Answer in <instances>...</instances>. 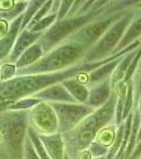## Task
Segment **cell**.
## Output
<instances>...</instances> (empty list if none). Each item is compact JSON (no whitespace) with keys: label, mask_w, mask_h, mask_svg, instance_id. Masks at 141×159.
Listing matches in <instances>:
<instances>
[{"label":"cell","mask_w":141,"mask_h":159,"mask_svg":"<svg viewBox=\"0 0 141 159\" xmlns=\"http://www.w3.org/2000/svg\"><path fill=\"white\" fill-rule=\"evenodd\" d=\"M136 52H137V49L132 51V52H130V53H127L126 55L123 56L121 61L119 63V65L117 66V68L115 69V71L112 72L111 76V88H115V86H116L118 83H120V82H122L123 80H124L125 74H126V72H127V69H129L133 58L135 57Z\"/></svg>","instance_id":"cell-18"},{"label":"cell","mask_w":141,"mask_h":159,"mask_svg":"<svg viewBox=\"0 0 141 159\" xmlns=\"http://www.w3.org/2000/svg\"><path fill=\"white\" fill-rule=\"evenodd\" d=\"M85 54V48L73 42L55 48L46 56L24 69H18V74L25 73H54L55 71L74 65Z\"/></svg>","instance_id":"cell-2"},{"label":"cell","mask_w":141,"mask_h":159,"mask_svg":"<svg viewBox=\"0 0 141 159\" xmlns=\"http://www.w3.org/2000/svg\"><path fill=\"white\" fill-rule=\"evenodd\" d=\"M55 19H57V15L52 13L51 15L46 16L43 19L38 21L36 25H33L29 31H31V32H33V33H43V31H45L49 25L54 24Z\"/></svg>","instance_id":"cell-25"},{"label":"cell","mask_w":141,"mask_h":159,"mask_svg":"<svg viewBox=\"0 0 141 159\" xmlns=\"http://www.w3.org/2000/svg\"><path fill=\"white\" fill-rule=\"evenodd\" d=\"M25 123L22 117H17L11 122L7 130V142L10 150L17 154L22 148L25 143Z\"/></svg>","instance_id":"cell-8"},{"label":"cell","mask_w":141,"mask_h":159,"mask_svg":"<svg viewBox=\"0 0 141 159\" xmlns=\"http://www.w3.org/2000/svg\"><path fill=\"white\" fill-rule=\"evenodd\" d=\"M28 137L30 138L31 142H32V144H33V148H34V150L38 155V157L40 159H51L50 156L48 155L45 147H43L39 136L34 132V129H32V127H30V129H28Z\"/></svg>","instance_id":"cell-21"},{"label":"cell","mask_w":141,"mask_h":159,"mask_svg":"<svg viewBox=\"0 0 141 159\" xmlns=\"http://www.w3.org/2000/svg\"><path fill=\"white\" fill-rule=\"evenodd\" d=\"M22 15H20L19 17H17V18L13 21L9 32H7L2 38H0V61L3 60L4 57H7L9 52L11 51V49L14 47L15 43H16L17 33H18V30L20 29V27H21Z\"/></svg>","instance_id":"cell-13"},{"label":"cell","mask_w":141,"mask_h":159,"mask_svg":"<svg viewBox=\"0 0 141 159\" xmlns=\"http://www.w3.org/2000/svg\"><path fill=\"white\" fill-rule=\"evenodd\" d=\"M64 159H69V157H68L67 154H65V155H64Z\"/></svg>","instance_id":"cell-34"},{"label":"cell","mask_w":141,"mask_h":159,"mask_svg":"<svg viewBox=\"0 0 141 159\" xmlns=\"http://www.w3.org/2000/svg\"><path fill=\"white\" fill-rule=\"evenodd\" d=\"M141 156V140L138 142L137 147L135 148L134 152H133V154L130 155V159H138Z\"/></svg>","instance_id":"cell-31"},{"label":"cell","mask_w":141,"mask_h":159,"mask_svg":"<svg viewBox=\"0 0 141 159\" xmlns=\"http://www.w3.org/2000/svg\"><path fill=\"white\" fill-rule=\"evenodd\" d=\"M134 15H135V11L127 12L123 15L121 18L118 19L104 33V35L96 43V46L89 52H87L86 55L87 61H100L101 58L107 56L109 53L114 52V50L116 49L117 46L119 45V43L121 42L123 35H124L127 27L130 25V21L134 18Z\"/></svg>","instance_id":"cell-3"},{"label":"cell","mask_w":141,"mask_h":159,"mask_svg":"<svg viewBox=\"0 0 141 159\" xmlns=\"http://www.w3.org/2000/svg\"><path fill=\"white\" fill-rule=\"evenodd\" d=\"M40 100L38 99H33V98H29V99H20L18 100L17 102H15L14 104L12 105L11 107H9L10 109H13V110H25V109H28L30 107H34L36 106L37 104L40 103Z\"/></svg>","instance_id":"cell-26"},{"label":"cell","mask_w":141,"mask_h":159,"mask_svg":"<svg viewBox=\"0 0 141 159\" xmlns=\"http://www.w3.org/2000/svg\"><path fill=\"white\" fill-rule=\"evenodd\" d=\"M43 147L51 159H64L63 157V140L60 134L38 135Z\"/></svg>","instance_id":"cell-14"},{"label":"cell","mask_w":141,"mask_h":159,"mask_svg":"<svg viewBox=\"0 0 141 159\" xmlns=\"http://www.w3.org/2000/svg\"><path fill=\"white\" fill-rule=\"evenodd\" d=\"M61 7L58 9V12H57V21H61L63 20L65 17H67L68 15V10L72 7V1H63L61 2Z\"/></svg>","instance_id":"cell-29"},{"label":"cell","mask_w":141,"mask_h":159,"mask_svg":"<svg viewBox=\"0 0 141 159\" xmlns=\"http://www.w3.org/2000/svg\"><path fill=\"white\" fill-rule=\"evenodd\" d=\"M53 6V1H47V2H43V4L42 7H40V9L38 10L36 12V14H35V16L33 17L32 20H31V22L29 25H28V30H30L31 28L33 27L34 25H36L38 21H40L42 19L45 18L46 16H48V13L51 10V7Z\"/></svg>","instance_id":"cell-24"},{"label":"cell","mask_w":141,"mask_h":159,"mask_svg":"<svg viewBox=\"0 0 141 159\" xmlns=\"http://www.w3.org/2000/svg\"><path fill=\"white\" fill-rule=\"evenodd\" d=\"M9 32V25L7 24L6 19H0V37L4 36Z\"/></svg>","instance_id":"cell-30"},{"label":"cell","mask_w":141,"mask_h":159,"mask_svg":"<svg viewBox=\"0 0 141 159\" xmlns=\"http://www.w3.org/2000/svg\"><path fill=\"white\" fill-rule=\"evenodd\" d=\"M93 159H106L105 157H96V158H93Z\"/></svg>","instance_id":"cell-35"},{"label":"cell","mask_w":141,"mask_h":159,"mask_svg":"<svg viewBox=\"0 0 141 159\" xmlns=\"http://www.w3.org/2000/svg\"><path fill=\"white\" fill-rule=\"evenodd\" d=\"M61 85L65 87V89L72 96L73 99H75L76 102L86 103L89 98V91L84 86V84L80 83L79 81L73 79H68L61 82Z\"/></svg>","instance_id":"cell-17"},{"label":"cell","mask_w":141,"mask_h":159,"mask_svg":"<svg viewBox=\"0 0 141 159\" xmlns=\"http://www.w3.org/2000/svg\"><path fill=\"white\" fill-rule=\"evenodd\" d=\"M97 14H98L97 12H89L84 16H74L72 18L63 19L54 24L39 42L43 52H48L51 48H53L63 39H65L66 36H68L70 33L74 32L83 25L88 24L91 17L96 16Z\"/></svg>","instance_id":"cell-4"},{"label":"cell","mask_w":141,"mask_h":159,"mask_svg":"<svg viewBox=\"0 0 141 159\" xmlns=\"http://www.w3.org/2000/svg\"><path fill=\"white\" fill-rule=\"evenodd\" d=\"M35 129L42 135H53L58 130V120L54 109L50 104L40 102L31 112Z\"/></svg>","instance_id":"cell-7"},{"label":"cell","mask_w":141,"mask_h":159,"mask_svg":"<svg viewBox=\"0 0 141 159\" xmlns=\"http://www.w3.org/2000/svg\"><path fill=\"white\" fill-rule=\"evenodd\" d=\"M122 58H123V56L117 58V60H115V61H109V63H107V64H105L103 67L94 69L93 71H91V72L87 75L88 76L87 83H89L90 85H94V84H97V83L100 84V83H102V82L108 80V76L111 75L112 72L115 71V69L117 68V66L119 65V63L121 61Z\"/></svg>","instance_id":"cell-16"},{"label":"cell","mask_w":141,"mask_h":159,"mask_svg":"<svg viewBox=\"0 0 141 159\" xmlns=\"http://www.w3.org/2000/svg\"><path fill=\"white\" fill-rule=\"evenodd\" d=\"M115 138H116V133H115L114 127H106V129H102L97 134V142L99 145L103 147L104 148H107L109 145L114 144Z\"/></svg>","instance_id":"cell-20"},{"label":"cell","mask_w":141,"mask_h":159,"mask_svg":"<svg viewBox=\"0 0 141 159\" xmlns=\"http://www.w3.org/2000/svg\"><path fill=\"white\" fill-rule=\"evenodd\" d=\"M124 55L125 53L121 51L117 54L111 55L109 58H106V60L101 61H97V63L80 64V65L78 64L75 67L68 68L67 70L58 71V72L19 76V78L10 80L1 86L0 99L6 100V101H7V100L24 99L25 96L35 94L43 88L46 89L48 87L54 85L57 82H63L73 75H79L80 73L91 72L94 69L99 68V66H101L102 64H107Z\"/></svg>","instance_id":"cell-1"},{"label":"cell","mask_w":141,"mask_h":159,"mask_svg":"<svg viewBox=\"0 0 141 159\" xmlns=\"http://www.w3.org/2000/svg\"><path fill=\"white\" fill-rule=\"evenodd\" d=\"M141 140V123H140V129H139V133H138V138H137V142H139Z\"/></svg>","instance_id":"cell-33"},{"label":"cell","mask_w":141,"mask_h":159,"mask_svg":"<svg viewBox=\"0 0 141 159\" xmlns=\"http://www.w3.org/2000/svg\"><path fill=\"white\" fill-rule=\"evenodd\" d=\"M140 36H141V11L139 14L135 12L134 18H133L130 25L127 27L121 42L119 43V45L117 46V48L114 50V52H112L111 54L115 55V54H117V53L121 52L122 50L127 48L130 45L137 42V39Z\"/></svg>","instance_id":"cell-10"},{"label":"cell","mask_w":141,"mask_h":159,"mask_svg":"<svg viewBox=\"0 0 141 159\" xmlns=\"http://www.w3.org/2000/svg\"><path fill=\"white\" fill-rule=\"evenodd\" d=\"M33 98L38 100H47V101H54V103H58V102H65V103H74L75 99L72 98L69 92L66 90L65 87L63 85H58V84H54V85L48 87V88L43 89V91H39L37 93L33 94Z\"/></svg>","instance_id":"cell-9"},{"label":"cell","mask_w":141,"mask_h":159,"mask_svg":"<svg viewBox=\"0 0 141 159\" xmlns=\"http://www.w3.org/2000/svg\"><path fill=\"white\" fill-rule=\"evenodd\" d=\"M111 80L102 82L92 88V90L89 92V98L87 101V104L91 107H99L100 105H103L108 101L111 94Z\"/></svg>","instance_id":"cell-12"},{"label":"cell","mask_w":141,"mask_h":159,"mask_svg":"<svg viewBox=\"0 0 141 159\" xmlns=\"http://www.w3.org/2000/svg\"><path fill=\"white\" fill-rule=\"evenodd\" d=\"M43 1H33L30 2V4H28L27 11H25L24 15H22V22H21V27H20L21 31H24L25 27H28V25L31 22L32 18L35 16L36 12L43 6Z\"/></svg>","instance_id":"cell-22"},{"label":"cell","mask_w":141,"mask_h":159,"mask_svg":"<svg viewBox=\"0 0 141 159\" xmlns=\"http://www.w3.org/2000/svg\"><path fill=\"white\" fill-rule=\"evenodd\" d=\"M16 66L10 65V64H6L0 69V81H10L12 76L16 74Z\"/></svg>","instance_id":"cell-27"},{"label":"cell","mask_w":141,"mask_h":159,"mask_svg":"<svg viewBox=\"0 0 141 159\" xmlns=\"http://www.w3.org/2000/svg\"><path fill=\"white\" fill-rule=\"evenodd\" d=\"M124 14L118 15L116 13L115 15H111V16L107 17V18H105L104 20H99V21H96V22H93V24H87L83 29L79 30L78 33H74L71 42L79 43L82 47L85 48V49L90 47L91 43L97 42L100 38V36L102 37V35H104V33L106 32L118 19L121 18Z\"/></svg>","instance_id":"cell-6"},{"label":"cell","mask_w":141,"mask_h":159,"mask_svg":"<svg viewBox=\"0 0 141 159\" xmlns=\"http://www.w3.org/2000/svg\"><path fill=\"white\" fill-rule=\"evenodd\" d=\"M134 84L130 81L127 84V93H126V98H125L124 102V108H123V121L129 117V115L132 112V108L134 106Z\"/></svg>","instance_id":"cell-23"},{"label":"cell","mask_w":141,"mask_h":159,"mask_svg":"<svg viewBox=\"0 0 141 159\" xmlns=\"http://www.w3.org/2000/svg\"><path fill=\"white\" fill-rule=\"evenodd\" d=\"M58 120V130L61 133L69 132L70 129L80 125L88 115L92 114L94 107L83 104L69 103H51Z\"/></svg>","instance_id":"cell-5"},{"label":"cell","mask_w":141,"mask_h":159,"mask_svg":"<svg viewBox=\"0 0 141 159\" xmlns=\"http://www.w3.org/2000/svg\"><path fill=\"white\" fill-rule=\"evenodd\" d=\"M138 111H139L140 116H141V96L139 97V103H138V107H137Z\"/></svg>","instance_id":"cell-32"},{"label":"cell","mask_w":141,"mask_h":159,"mask_svg":"<svg viewBox=\"0 0 141 159\" xmlns=\"http://www.w3.org/2000/svg\"><path fill=\"white\" fill-rule=\"evenodd\" d=\"M25 159H40L38 157V155L35 152V150L33 148V144L31 142L30 138H25Z\"/></svg>","instance_id":"cell-28"},{"label":"cell","mask_w":141,"mask_h":159,"mask_svg":"<svg viewBox=\"0 0 141 159\" xmlns=\"http://www.w3.org/2000/svg\"><path fill=\"white\" fill-rule=\"evenodd\" d=\"M43 53V47L39 43H36L34 45H32L30 48H28L27 50L20 55V57L16 61V66L17 69H24L27 67L32 66V64H35L42 58Z\"/></svg>","instance_id":"cell-15"},{"label":"cell","mask_w":141,"mask_h":159,"mask_svg":"<svg viewBox=\"0 0 141 159\" xmlns=\"http://www.w3.org/2000/svg\"><path fill=\"white\" fill-rule=\"evenodd\" d=\"M43 33H33L29 30L21 31L19 37L17 38L14 47H13L10 61H16L20 57V55L25 52L28 48H30L32 45H34V42H36L39 37H42Z\"/></svg>","instance_id":"cell-11"},{"label":"cell","mask_w":141,"mask_h":159,"mask_svg":"<svg viewBox=\"0 0 141 159\" xmlns=\"http://www.w3.org/2000/svg\"><path fill=\"white\" fill-rule=\"evenodd\" d=\"M134 116H133V124H132V132H130V140L127 143L126 150L124 153V157L123 159H130V155L134 152L136 144H137V138H138V133H139L140 129V123H141V116L138 111V109L136 108L135 111H133Z\"/></svg>","instance_id":"cell-19"}]
</instances>
